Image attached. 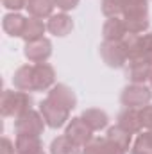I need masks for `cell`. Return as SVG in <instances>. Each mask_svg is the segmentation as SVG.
<instances>
[{"mask_svg": "<svg viewBox=\"0 0 152 154\" xmlns=\"http://www.w3.org/2000/svg\"><path fill=\"white\" fill-rule=\"evenodd\" d=\"M149 81H150V84H152V74H150V79H149Z\"/></svg>", "mask_w": 152, "mask_h": 154, "instance_id": "cell-30", "label": "cell"}, {"mask_svg": "<svg viewBox=\"0 0 152 154\" xmlns=\"http://www.w3.org/2000/svg\"><path fill=\"white\" fill-rule=\"evenodd\" d=\"M45 29H47V25L43 23V20H39V18H29L27 23H25V29H23L22 38L25 39V41L39 39V38H43Z\"/></svg>", "mask_w": 152, "mask_h": 154, "instance_id": "cell-21", "label": "cell"}, {"mask_svg": "<svg viewBox=\"0 0 152 154\" xmlns=\"http://www.w3.org/2000/svg\"><path fill=\"white\" fill-rule=\"evenodd\" d=\"M25 23H27V20L23 16L13 13V14H5L4 16L2 27H4V31L9 36H22L23 34V29H25Z\"/></svg>", "mask_w": 152, "mask_h": 154, "instance_id": "cell-18", "label": "cell"}, {"mask_svg": "<svg viewBox=\"0 0 152 154\" xmlns=\"http://www.w3.org/2000/svg\"><path fill=\"white\" fill-rule=\"evenodd\" d=\"M140 120H141V125L152 129V104H147L140 109Z\"/></svg>", "mask_w": 152, "mask_h": 154, "instance_id": "cell-25", "label": "cell"}, {"mask_svg": "<svg viewBox=\"0 0 152 154\" xmlns=\"http://www.w3.org/2000/svg\"><path fill=\"white\" fill-rule=\"evenodd\" d=\"M82 149V154H125V151L114 145L109 138H91Z\"/></svg>", "mask_w": 152, "mask_h": 154, "instance_id": "cell-12", "label": "cell"}, {"mask_svg": "<svg viewBox=\"0 0 152 154\" xmlns=\"http://www.w3.org/2000/svg\"><path fill=\"white\" fill-rule=\"evenodd\" d=\"M31 106H32V97L27 91L5 90L2 93V115L4 116H20L22 113L29 111Z\"/></svg>", "mask_w": 152, "mask_h": 154, "instance_id": "cell-2", "label": "cell"}, {"mask_svg": "<svg viewBox=\"0 0 152 154\" xmlns=\"http://www.w3.org/2000/svg\"><path fill=\"white\" fill-rule=\"evenodd\" d=\"M77 4H79V0H54V5H57L63 11L74 9V7H77Z\"/></svg>", "mask_w": 152, "mask_h": 154, "instance_id": "cell-26", "label": "cell"}, {"mask_svg": "<svg viewBox=\"0 0 152 154\" xmlns=\"http://www.w3.org/2000/svg\"><path fill=\"white\" fill-rule=\"evenodd\" d=\"M25 57L32 63H45L52 54V43L47 38H39L25 43Z\"/></svg>", "mask_w": 152, "mask_h": 154, "instance_id": "cell-9", "label": "cell"}, {"mask_svg": "<svg viewBox=\"0 0 152 154\" xmlns=\"http://www.w3.org/2000/svg\"><path fill=\"white\" fill-rule=\"evenodd\" d=\"M82 120L91 127V131H100V129H104L108 125L109 116L106 115V111H102V109L91 108V109H86L82 113Z\"/></svg>", "mask_w": 152, "mask_h": 154, "instance_id": "cell-16", "label": "cell"}, {"mask_svg": "<svg viewBox=\"0 0 152 154\" xmlns=\"http://www.w3.org/2000/svg\"><path fill=\"white\" fill-rule=\"evenodd\" d=\"M14 152H16V147L7 138H4L2 140V154H14Z\"/></svg>", "mask_w": 152, "mask_h": 154, "instance_id": "cell-28", "label": "cell"}, {"mask_svg": "<svg viewBox=\"0 0 152 154\" xmlns=\"http://www.w3.org/2000/svg\"><path fill=\"white\" fill-rule=\"evenodd\" d=\"M106 138H109L114 145H118L120 149L127 151V149H129V145H131V138H132V134L116 124V125H113V127H109V129H108Z\"/></svg>", "mask_w": 152, "mask_h": 154, "instance_id": "cell-19", "label": "cell"}, {"mask_svg": "<svg viewBox=\"0 0 152 154\" xmlns=\"http://www.w3.org/2000/svg\"><path fill=\"white\" fill-rule=\"evenodd\" d=\"M43 127H45L43 116L32 109L16 116V122H14V131L18 136H38L39 138V134L43 133Z\"/></svg>", "mask_w": 152, "mask_h": 154, "instance_id": "cell-3", "label": "cell"}, {"mask_svg": "<svg viewBox=\"0 0 152 154\" xmlns=\"http://www.w3.org/2000/svg\"><path fill=\"white\" fill-rule=\"evenodd\" d=\"M79 145H75L66 134L57 136L52 145H50V154H79Z\"/></svg>", "mask_w": 152, "mask_h": 154, "instance_id": "cell-22", "label": "cell"}, {"mask_svg": "<svg viewBox=\"0 0 152 154\" xmlns=\"http://www.w3.org/2000/svg\"><path fill=\"white\" fill-rule=\"evenodd\" d=\"M102 34H104V41H122L129 32H127L125 23H123V18L116 16V18H109L104 23Z\"/></svg>", "mask_w": 152, "mask_h": 154, "instance_id": "cell-13", "label": "cell"}, {"mask_svg": "<svg viewBox=\"0 0 152 154\" xmlns=\"http://www.w3.org/2000/svg\"><path fill=\"white\" fill-rule=\"evenodd\" d=\"M14 88L20 91H41L54 84L56 74L54 68L47 63H36V65H25L20 66L14 74Z\"/></svg>", "mask_w": 152, "mask_h": 154, "instance_id": "cell-1", "label": "cell"}, {"mask_svg": "<svg viewBox=\"0 0 152 154\" xmlns=\"http://www.w3.org/2000/svg\"><path fill=\"white\" fill-rule=\"evenodd\" d=\"M93 131H91V127L82 120V116H79V118H72V122L68 124V127H66V136L75 143L79 147H84L91 138H93V134H91Z\"/></svg>", "mask_w": 152, "mask_h": 154, "instance_id": "cell-8", "label": "cell"}, {"mask_svg": "<svg viewBox=\"0 0 152 154\" xmlns=\"http://www.w3.org/2000/svg\"><path fill=\"white\" fill-rule=\"evenodd\" d=\"M27 11L32 18H47L52 14V9H54V0H27Z\"/></svg>", "mask_w": 152, "mask_h": 154, "instance_id": "cell-17", "label": "cell"}, {"mask_svg": "<svg viewBox=\"0 0 152 154\" xmlns=\"http://www.w3.org/2000/svg\"><path fill=\"white\" fill-rule=\"evenodd\" d=\"M118 125L123 127L125 131H129L131 134H136L141 131V120H140V111H136L134 108H125L123 111H120L118 115Z\"/></svg>", "mask_w": 152, "mask_h": 154, "instance_id": "cell-14", "label": "cell"}, {"mask_svg": "<svg viewBox=\"0 0 152 154\" xmlns=\"http://www.w3.org/2000/svg\"><path fill=\"white\" fill-rule=\"evenodd\" d=\"M152 74V59L138 57V59H129L125 66V77L132 84H143L147 79H150Z\"/></svg>", "mask_w": 152, "mask_h": 154, "instance_id": "cell-7", "label": "cell"}, {"mask_svg": "<svg viewBox=\"0 0 152 154\" xmlns=\"http://www.w3.org/2000/svg\"><path fill=\"white\" fill-rule=\"evenodd\" d=\"M102 13L108 18H116L122 14V2L120 0H102Z\"/></svg>", "mask_w": 152, "mask_h": 154, "instance_id": "cell-24", "label": "cell"}, {"mask_svg": "<svg viewBox=\"0 0 152 154\" xmlns=\"http://www.w3.org/2000/svg\"><path fill=\"white\" fill-rule=\"evenodd\" d=\"M122 104L125 108H143L150 102L152 99V91L150 88L143 86V84H131L127 88H123L122 91Z\"/></svg>", "mask_w": 152, "mask_h": 154, "instance_id": "cell-5", "label": "cell"}, {"mask_svg": "<svg viewBox=\"0 0 152 154\" xmlns=\"http://www.w3.org/2000/svg\"><path fill=\"white\" fill-rule=\"evenodd\" d=\"M47 29L56 34V36H66L72 29H74V22L68 14L61 13V14H52L48 23H47Z\"/></svg>", "mask_w": 152, "mask_h": 154, "instance_id": "cell-15", "label": "cell"}, {"mask_svg": "<svg viewBox=\"0 0 152 154\" xmlns=\"http://www.w3.org/2000/svg\"><path fill=\"white\" fill-rule=\"evenodd\" d=\"M145 48H147V57L152 59V31L145 34Z\"/></svg>", "mask_w": 152, "mask_h": 154, "instance_id": "cell-29", "label": "cell"}, {"mask_svg": "<svg viewBox=\"0 0 152 154\" xmlns=\"http://www.w3.org/2000/svg\"><path fill=\"white\" fill-rule=\"evenodd\" d=\"M131 154H152V129L140 134L131 149Z\"/></svg>", "mask_w": 152, "mask_h": 154, "instance_id": "cell-23", "label": "cell"}, {"mask_svg": "<svg viewBox=\"0 0 152 154\" xmlns=\"http://www.w3.org/2000/svg\"><path fill=\"white\" fill-rule=\"evenodd\" d=\"M38 154H45V152H43V151H39V152H38Z\"/></svg>", "mask_w": 152, "mask_h": 154, "instance_id": "cell-31", "label": "cell"}, {"mask_svg": "<svg viewBox=\"0 0 152 154\" xmlns=\"http://www.w3.org/2000/svg\"><path fill=\"white\" fill-rule=\"evenodd\" d=\"M100 56H102L104 63L111 68H122L129 61L122 41H104L100 45Z\"/></svg>", "mask_w": 152, "mask_h": 154, "instance_id": "cell-6", "label": "cell"}, {"mask_svg": "<svg viewBox=\"0 0 152 154\" xmlns=\"http://www.w3.org/2000/svg\"><path fill=\"white\" fill-rule=\"evenodd\" d=\"M123 50L127 54V59H138V57H145L147 56V48H145V34H127L122 39Z\"/></svg>", "mask_w": 152, "mask_h": 154, "instance_id": "cell-11", "label": "cell"}, {"mask_svg": "<svg viewBox=\"0 0 152 154\" xmlns=\"http://www.w3.org/2000/svg\"><path fill=\"white\" fill-rule=\"evenodd\" d=\"M47 99H50L52 102H56V104H59V106H63L66 109H74L77 104L74 90L68 88L66 84H56V86H52V90L48 91Z\"/></svg>", "mask_w": 152, "mask_h": 154, "instance_id": "cell-10", "label": "cell"}, {"mask_svg": "<svg viewBox=\"0 0 152 154\" xmlns=\"http://www.w3.org/2000/svg\"><path fill=\"white\" fill-rule=\"evenodd\" d=\"M2 4H4V7H7V9L18 11V9H22V7L27 5V0H2Z\"/></svg>", "mask_w": 152, "mask_h": 154, "instance_id": "cell-27", "label": "cell"}, {"mask_svg": "<svg viewBox=\"0 0 152 154\" xmlns=\"http://www.w3.org/2000/svg\"><path fill=\"white\" fill-rule=\"evenodd\" d=\"M39 113H41L45 124H47L48 127L57 129V127L65 125V122L68 120L70 109H66V108H63V106L52 102L50 99H45V100H41V104H39Z\"/></svg>", "mask_w": 152, "mask_h": 154, "instance_id": "cell-4", "label": "cell"}, {"mask_svg": "<svg viewBox=\"0 0 152 154\" xmlns=\"http://www.w3.org/2000/svg\"><path fill=\"white\" fill-rule=\"evenodd\" d=\"M14 147L16 154H38L39 151H43L38 136H18Z\"/></svg>", "mask_w": 152, "mask_h": 154, "instance_id": "cell-20", "label": "cell"}]
</instances>
